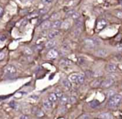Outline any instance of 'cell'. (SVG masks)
Returning <instances> with one entry per match:
<instances>
[{"label":"cell","mask_w":122,"mask_h":119,"mask_svg":"<svg viewBox=\"0 0 122 119\" xmlns=\"http://www.w3.org/2000/svg\"><path fill=\"white\" fill-rule=\"evenodd\" d=\"M99 118L100 119H113V116L110 113L104 112V113H101L99 116Z\"/></svg>","instance_id":"cell-17"},{"label":"cell","mask_w":122,"mask_h":119,"mask_svg":"<svg viewBox=\"0 0 122 119\" xmlns=\"http://www.w3.org/2000/svg\"><path fill=\"white\" fill-rule=\"evenodd\" d=\"M116 16L119 19H122V10L116 11Z\"/></svg>","instance_id":"cell-30"},{"label":"cell","mask_w":122,"mask_h":119,"mask_svg":"<svg viewBox=\"0 0 122 119\" xmlns=\"http://www.w3.org/2000/svg\"><path fill=\"white\" fill-rule=\"evenodd\" d=\"M58 55H59V52H58V51L56 50L51 49L48 52V53L46 55V57L49 60H54V59H56L58 57Z\"/></svg>","instance_id":"cell-6"},{"label":"cell","mask_w":122,"mask_h":119,"mask_svg":"<svg viewBox=\"0 0 122 119\" xmlns=\"http://www.w3.org/2000/svg\"><path fill=\"white\" fill-rule=\"evenodd\" d=\"M56 45V41L54 40H50L49 41H48L46 45H45V47L47 49H51L53 48L54 47H55Z\"/></svg>","instance_id":"cell-16"},{"label":"cell","mask_w":122,"mask_h":119,"mask_svg":"<svg viewBox=\"0 0 122 119\" xmlns=\"http://www.w3.org/2000/svg\"><path fill=\"white\" fill-rule=\"evenodd\" d=\"M106 70L109 72V73H114L117 71V65H115L114 63H108L106 66Z\"/></svg>","instance_id":"cell-8"},{"label":"cell","mask_w":122,"mask_h":119,"mask_svg":"<svg viewBox=\"0 0 122 119\" xmlns=\"http://www.w3.org/2000/svg\"><path fill=\"white\" fill-rule=\"evenodd\" d=\"M48 9H45V8H44V9H41V10H39V14H45L47 11H48Z\"/></svg>","instance_id":"cell-29"},{"label":"cell","mask_w":122,"mask_h":119,"mask_svg":"<svg viewBox=\"0 0 122 119\" xmlns=\"http://www.w3.org/2000/svg\"><path fill=\"white\" fill-rule=\"evenodd\" d=\"M6 38H7V37H6V35H5V34H1V35H0V41H1V42H4V41L6 40Z\"/></svg>","instance_id":"cell-34"},{"label":"cell","mask_w":122,"mask_h":119,"mask_svg":"<svg viewBox=\"0 0 122 119\" xmlns=\"http://www.w3.org/2000/svg\"><path fill=\"white\" fill-rule=\"evenodd\" d=\"M16 73V68L13 65H8L4 69V74L7 76L14 75Z\"/></svg>","instance_id":"cell-4"},{"label":"cell","mask_w":122,"mask_h":119,"mask_svg":"<svg viewBox=\"0 0 122 119\" xmlns=\"http://www.w3.org/2000/svg\"><path fill=\"white\" fill-rule=\"evenodd\" d=\"M79 62L80 63V64H82L83 63V62L84 61V59L83 58V57H79Z\"/></svg>","instance_id":"cell-40"},{"label":"cell","mask_w":122,"mask_h":119,"mask_svg":"<svg viewBox=\"0 0 122 119\" xmlns=\"http://www.w3.org/2000/svg\"><path fill=\"white\" fill-rule=\"evenodd\" d=\"M69 97L67 96H66V95H64L63 94V96L59 98V101H60V102H61V104H66V103H67L68 102H69Z\"/></svg>","instance_id":"cell-21"},{"label":"cell","mask_w":122,"mask_h":119,"mask_svg":"<svg viewBox=\"0 0 122 119\" xmlns=\"http://www.w3.org/2000/svg\"><path fill=\"white\" fill-rule=\"evenodd\" d=\"M61 25H62V22L61 21L56 20V21H54V22L51 23V28H53L54 29H59V28L61 27Z\"/></svg>","instance_id":"cell-15"},{"label":"cell","mask_w":122,"mask_h":119,"mask_svg":"<svg viewBox=\"0 0 122 119\" xmlns=\"http://www.w3.org/2000/svg\"><path fill=\"white\" fill-rule=\"evenodd\" d=\"M69 80L71 83L75 84H82L84 82V78L82 75L73 73L69 77Z\"/></svg>","instance_id":"cell-3"},{"label":"cell","mask_w":122,"mask_h":119,"mask_svg":"<svg viewBox=\"0 0 122 119\" xmlns=\"http://www.w3.org/2000/svg\"><path fill=\"white\" fill-rule=\"evenodd\" d=\"M59 65L61 66V67H64V68H66V67H69L72 65V62L68 59H62L60 60V62H59Z\"/></svg>","instance_id":"cell-13"},{"label":"cell","mask_w":122,"mask_h":119,"mask_svg":"<svg viewBox=\"0 0 122 119\" xmlns=\"http://www.w3.org/2000/svg\"><path fill=\"white\" fill-rule=\"evenodd\" d=\"M107 21L105 19H101L97 23V29L98 30H102L107 26Z\"/></svg>","instance_id":"cell-7"},{"label":"cell","mask_w":122,"mask_h":119,"mask_svg":"<svg viewBox=\"0 0 122 119\" xmlns=\"http://www.w3.org/2000/svg\"><path fill=\"white\" fill-rule=\"evenodd\" d=\"M59 34V30H57V29H53V30H51L48 33L47 37L49 40H53L54 38H55L56 37H57Z\"/></svg>","instance_id":"cell-12"},{"label":"cell","mask_w":122,"mask_h":119,"mask_svg":"<svg viewBox=\"0 0 122 119\" xmlns=\"http://www.w3.org/2000/svg\"><path fill=\"white\" fill-rule=\"evenodd\" d=\"M102 81H101L100 80H96L92 83V86L94 87V88H97V87H99V86L102 85Z\"/></svg>","instance_id":"cell-23"},{"label":"cell","mask_w":122,"mask_h":119,"mask_svg":"<svg viewBox=\"0 0 122 119\" xmlns=\"http://www.w3.org/2000/svg\"><path fill=\"white\" fill-rule=\"evenodd\" d=\"M96 55L99 57H106L108 55V51L106 49H99L96 52Z\"/></svg>","instance_id":"cell-14"},{"label":"cell","mask_w":122,"mask_h":119,"mask_svg":"<svg viewBox=\"0 0 122 119\" xmlns=\"http://www.w3.org/2000/svg\"><path fill=\"white\" fill-rule=\"evenodd\" d=\"M55 94L56 95V96H57L58 99H59V98L63 96V93H62L60 91H56V92H55Z\"/></svg>","instance_id":"cell-32"},{"label":"cell","mask_w":122,"mask_h":119,"mask_svg":"<svg viewBox=\"0 0 122 119\" xmlns=\"http://www.w3.org/2000/svg\"><path fill=\"white\" fill-rule=\"evenodd\" d=\"M4 9L1 7V6H0V18L3 16V14H4Z\"/></svg>","instance_id":"cell-37"},{"label":"cell","mask_w":122,"mask_h":119,"mask_svg":"<svg viewBox=\"0 0 122 119\" xmlns=\"http://www.w3.org/2000/svg\"><path fill=\"white\" fill-rule=\"evenodd\" d=\"M10 106H11L12 108H14V109H16L17 107H18V104H17L16 102L12 101V102H11V103H10Z\"/></svg>","instance_id":"cell-28"},{"label":"cell","mask_w":122,"mask_h":119,"mask_svg":"<svg viewBox=\"0 0 122 119\" xmlns=\"http://www.w3.org/2000/svg\"><path fill=\"white\" fill-rule=\"evenodd\" d=\"M81 28H77V27H76L75 29L74 30V35L75 37H78L81 34Z\"/></svg>","instance_id":"cell-24"},{"label":"cell","mask_w":122,"mask_h":119,"mask_svg":"<svg viewBox=\"0 0 122 119\" xmlns=\"http://www.w3.org/2000/svg\"><path fill=\"white\" fill-rule=\"evenodd\" d=\"M122 102V96L119 94H115L114 96L111 97L108 101V107L110 108H117Z\"/></svg>","instance_id":"cell-1"},{"label":"cell","mask_w":122,"mask_h":119,"mask_svg":"<svg viewBox=\"0 0 122 119\" xmlns=\"http://www.w3.org/2000/svg\"><path fill=\"white\" fill-rule=\"evenodd\" d=\"M32 113L34 114L36 116L39 117V118L43 117L44 116V112L41 109H39V108H37V107H34V108H32Z\"/></svg>","instance_id":"cell-10"},{"label":"cell","mask_w":122,"mask_h":119,"mask_svg":"<svg viewBox=\"0 0 122 119\" xmlns=\"http://www.w3.org/2000/svg\"><path fill=\"white\" fill-rule=\"evenodd\" d=\"M119 51L120 52H122V47H119Z\"/></svg>","instance_id":"cell-41"},{"label":"cell","mask_w":122,"mask_h":119,"mask_svg":"<svg viewBox=\"0 0 122 119\" xmlns=\"http://www.w3.org/2000/svg\"><path fill=\"white\" fill-rule=\"evenodd\" d=\"M5 57V53L4 52H0V60H2Z\"/></svg>","instance_id":"cell-36"},{"label":"cell","mask_w":122,"mask_h":119,"mask_svg":"<svg viewBox=\"0 0 122 119\" xmlns=\"http://www.w3.org/2000/svg\"><path fill=\"white\" fill-rule=\"evenodd\" d=\"M48 99L51 102V103H55L58 101V98L56 96V95L55 94V93H51L49 94Z\"/></svg>","instance_id":"cell-20"},{"label":"cell","mask_w":122,"mask_h":119,"mask_svg":"<svg viewBox=\"0 0 122 119\" xmlns=\"http://www.w3.org/2000/svg\"><path fill=\"white\" fill-rule=\"evenodd\" d=\"M43 106H44V107L46 109L49 110V109H51V108H52L53 103H51L49 99H47V100H46V101H44V103H43Z\"/></svg>","instance_id":"cell-19"},{"label":"cell","mask_w":122,"mask_h":119,"mask_svg":"<svg viewBox=\"0 0 122 119\" xmlns=\"http://www.w3.org/2000/svg\"><path fill=\"white\" fill-rule=\"evenodd\" d=\"M53 0H41V1L44 4H50Z\"/></svg>","instance_id":"cell-38"},{"label":"cell","mask_w":122,"mask_h":119,"mask_svg":"<svg viewBox=\"0 0 122 119\" xmlns=\"http://www.w3.org/2000/svg\"><path fill=\"white\" fill-rule=\"evenodd\" d=\"M89 106H90L91 108H97V107L99 105V102L97 100H94V101L90 102V103H89Z\"/></svg>","instance_id":"cell-22"},{"label":"cell","mask_w":122,"mask_h":119,"mask_svg":"<svg viewBox=\"0 0 122 119\" xmlns=\"http://www.w3.org/2000/svg\"><path fill=\"white\" fill-rule=\"evenodd\" d=\"M25 1H31V0H25Z\"/></svg>","instance_id":"cell-42"},{"label":"cell","mask_w":122,"mask_h":119,"mask_svg":"<svg viewBox=\"0 0 122 119\" xmlns=\"http://www.w3.org/2000/svg\"><path fill=\"white\" fill-rule=\"evenodd\" d=\"M39 15V11L38 12H33V13H31L29 16H28V18H29V19H31V18H34V17H38Z\"/></svg>","instance_id":"cell-25"},{"label":"cell","mask_w":122,"mask_h":119,"mask_svg":"<svg viewBox=\"0 0 122 119\" xmlns=\"http://www.w3.org/2000/svg\"><path fill=\"white\" fill-rule=\"evenodd\" d=\"M51 22L49 20H45V21L42 22L40 25V28L42 30L48 29L51 28Z\"/></svg>","instance_id":"cell-9"},{"label":"cell","mask_w":122,"mask_h":119,"mask_svg":"<svg viewBox=\"0 0 122 119\" xmlns=\"http://www.w3.org/2000/svg\"><path fill=\"white\" fill-rule=\"evenodd\" d=\"M67 16L71 17V18H72V19H75V20H76L77 19L81 17L80 14L79 12L76 11H74V10H72L71 11H69L67 13Z\"/></svg>","instance_id":"cell-11"},{"label":"cell","mask_w":122,"mask_h":119,"mask_svg":"<svg viewBox=\"0 0 122 119\" xmlns=\"http://www.w3.org/2000/svg\"><path fill=\"white\" fill-rule=\"evenodd\" d=\"M59 17H60V14H59V13H54V14L51 16V18L52 19H55V21H56V20H57V19L59 18Z\"/></svg>","instance_id":"cell-26"},{"label":"cell","mask_w":122,"mask_h":119,"mask_svg":"<svg viewBox=\"0 0 122 119\" xmlns=\"http://www.w3.org/2000/svg\"><path fill=\"white\" fill-rule=\"evenodd\" d=\"M76 98L74 97V96L71 97V98L69 99V102L70 103H76Z\"/></svg>","instance_id":"cell-33"},{"label":"cell","mask_w":122,"mask_h":119,"mask_svg":"<svg viewBox=\"0 0 122 119\" xmlns=\"http://www.w3.org/2000/svg\"><path fill=\"white\" fill-rule=\"evenodd\" d=\"M61 83H62V85H64L66 89L70 90V89L71 88V82L69 81V79H66V78H64V79H63V80H62Z\"/></svg>","instance_id":"cell-18"},{"label":"cell","mask_w":122,"mask_h":119,"mask_svg":"<svg viewBox=\"0 0 122 119\" xmlns=\"http://www.w3.org/2000/svg\"><path fill=\"white\" fill-rule=\"evenodd\" d=\"M19 119H29V116H27V115H21L19 116Z\"/></svg>","instance_id":"cell-35"},{"label":"cell","mask_w":122,"mask_h":119,"mask_svg":"<svg viewBox=\"0 0 122 119\" xmlns=\"http://www.w3.org/2000/svg\"><path fill=\"white\" fill-rule=\"evenodd\" d=\"M115 95V92L114 91H109V92H108V93H107V96L110 98L111 97H112V96H114Z\"/></svg>","instance_id":"cell-31"},{"label":"cell","mask_w":122,"mask_h":119,"mask_svg":"<svg viewBox=\"0 0 122 119\" xmlns=\"http://www.w3.org/2000/svg\"><path fill=\"white\" fill-rule=\"evenodd\" d=\"M84 45L86 46V48L89 49V50H94L95 49L100 43V41L97 39V38H86L84 41Z\"/></svg>","instance_id":"cell-2"},{"label":"cell","mask_w":122,"mask_h":119,"mask_svg":"<svg viewBox=\"0 0 122 119\" xmlns=\"http://www.w3.org/2000/svg\"><path fill=\"white\" fill-rule=\"evenodd\" d=\"M61 27L64 28V29H68V28L69 27V23L68 22H64V23L62 22Z\"/></svg>","instance_id":"cell-27"},{"label":"cell","mask_w":122,"mask_h":119,"mask_svg":"<svg viewBox=\"0 0 122 119\" xmlns=\"http://www.w3.org/2000/svg\"><path fill=\"white\" fill-rule=\"evenodd\" d=\"M114 83V79L112 78H109L104 80V81H102V87L104 88H108L111 87Z\"/></svg>","instance_id":"cell-5"},{"label":"cell","mask_w":122,"mask_h":119,"mask_svg":"<svg viewBox=\"0 0 122 119\" xmlns=\"http://www.w3.org/2000/svg\"><path fill=\"white\" fill-rule=\"evenodd\" d=\"M27 24V19H24L21 22V26H25Z\"/></svg>","instance_id":"cell-39"}]
</instances>
